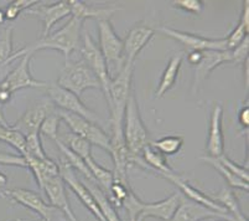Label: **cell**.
<instances>
[{
    "mask_svg": "<svg viewBox=\"0 0 249 221\" xmlns=\"http://www.w3.org/2000/svg\"><path fill=\"white\" fill-rule=\"evenodd\" d=\"M216 221H226V220H222V219H217Z\"/></svg>",
    "mask_w": 249,
    "mask_h": 221,
    "instance_id": "7dc6e473",
    "label": "cell"
},
{
    "mask_svg": "<svg viewBox=\"0 0 249 221\" xmlns=\"http://www.w3.org/2000/svg\"><path fill=\"white\" fill-rule=\"evenodd\" d=\"M182 198L180 194L170 195L166 199L160 200L156 202H144L140 204V215L144 218H155L162 221H169L173 218L175 211L178 210V205L182 201Z\"/></svg>",
    "mask_w": 249,
    "mask_h": 221,
    "instance_id": "ac0fdd59",
    "label": "cell"
},
{
    "mask_svg": "<svg viewBox=\"0 0 249 221\" xmlns=\"http://www.w3.org/2000/svg\"><path fill=\"white\" fill-rule=\"evenodd\" d=\"M0 195L22 205L25 208L30 209L31 211L40 216L41 221H66V216L62 211L47 204L42 199L41 195L33 190L21 188L4 189L1 190Z\"/></svg>",
    "mask_w": 249,
    "mask_h": 221,
    "instance_id": "8992f818",
    "label": "cell"
},
{
    "mask_svg": "<svg viewBox=\"0 0 249 221\" xmlns=\"http://www.w3.org/2000/svg\"><path fill=\"white\" fill-rule=\"evenodd\" d=\"M173 4L176 9H180L185 13L194 14V15H200L205 6L201 0H175Z\"/></svg>",
    "mask_w": 249,
    "mask_h": 221,
    "instance_id": "f35d334b",
    "label": "cell"
},
{
    "mask_svg": "<svg viewBox=\"0 0 249 221\" xmlns=\"http://www.w3.org/2000/svg\"><path fill=\"white\" fill-rule=\"evenodd\" d=\"M82 24L83 20L71 17L69 22L65 26L61 27L60 30L55 31L53 34H49V35L45 36V38H41L38 41L34 42V44L22 47L19 51L13 54V56L9 59L8 65L10 62H13V61L18 60V59H21L25 55H33L37 50L45 49L56 50V51L62 52L65 55V59H66L67 62L70 59V55L78 49Z\"/></svg>",
    "mask_w": 249,
    "mask_h": 221,
    "instance_id": "6da1fadb",
    "label": "cell"
},
{
    "mask_svg": "<svg viewBox=\"0 0 249 221\" xmlns=\"http://www.w3.org/2000/svg\"><path fill=\"white\" fill-rule=\"evenodd\" d=\"M46 90L50 100L58 109L81 116V117L86 118L90 122L98 123V117H97L96 113L90 108H88L78 96L60 87L58 85H47Z\"/></svg>",
    "mask_w": 249,
    "mask_h": 221,
    "instance_id": "9c48e42d",
    "label": "cell"
},
{
    "mask_svg": "<svg viewBox=\"0 0 249 221\" xmlns=\"http://www.w3.org/2000/svg\"><path fill=\"white\" fill-rule=\"evenodd\" d=\"M134 66L133 63L124 62L115 77L110 80L108 96L106 99L110 111V120L123 121L126 102L133 91L132 79Z\"/></svg>",
    "mask_w": 249,
    "mask_h": 221,
    "instance_id": "3957f363",
    "label": "cell"
},
{
    "mask_svg": "<svg viewBox=\"0 0 249 221\" xmlns=\"http://www.w3.org/2000/svg\"><path fill=\"white\" fill-rule=\"evenodd\" d=\"M58 168H60V175L63 179V181H65V184L71 188V190L77 195V198L81 200V202L85 205L90 213L93 214L97 220L106 221V219L102 215L101 210H99L98 205H97L92 193H90L89 189L87 188V185L81 181L80 178L77 177L76 172L63 159L58 164Z\"/></svg>",
    "mask_w": 249,
    "mask_h": 221,
    "instance_id": "4fadbf2b",
    "label": "cell"
},
{
    "mask_svg": "<svg viewBox=\"0 0 249 221\" xmlns=\"http://www.w3.org/2000/svg\"><path fill=\"white\" fill-rule=\"evenodd\" d=\"M85 161L86 164H87L90 174L93 177L94 181L98 184L99 188H101L106 194H109L110 186H112L113 181H114L112 170L106 169V168H103L102 165H99V164L94 161L93 157H89V158L86 159Z\"/></svg>",
    "mask_w": 249,
    "mask_h": 221,
    "instance_id": "4316f807",
    "label": "cell"
},
{
    "mask_svg": "<svg viewBox=\"0 0 249 221\" xmlns=\"http://www.w3.org/2000/svg\"><path fill=\"white\" fill-rule=\"evenodd\" d=\"M0 164L3 165H13V167L28 168L30 165V156L28 154H8L0 153Z\"/></svg>",
    "mask_w": 249,
    "mask_h": 221,
    "instance_id": "8d00e7d4",
    "label": "cell"
},
{
    "mask_svg": "<svg viewBox=\"0 0 249 221\" xmlns=\"http://www.w3.org/2000/svg\"><path fill=\"white\" fill-rule=\"evenodd\" d=\"M30 15L37 17L38 19H41L44 22V33H42V38L47 36L53 27V25L57 21L62 20L63 18L71 15V10H70L69 0H61V1H56L53 4H36L33 8L29 10Z\"/></svg>",
    "mask_w": 249,
    "mask_h": 221,
    "instance_id": "5bb4252c",
    "label": "cell"
},
{
    "mask_svg": "<svg viewBox=\"0 0 249 221\" xmlns=\"http://www.w3.org/2000/svg\"><path fill=\"white\" fill-rule=\"evenodd\" d=\"M86 185L89 189V191L93 195L94 200H96L97 205H98L99 210H101L102 215L106 219V221H122L119 215L117 213V209L113 206V204L110 202L109 197H108L103 190L98 186V184L96 181H86Z\"/></svg>",
    "mask_w": 249,
    "mask_h": 221,
    "instance_id": "cb8c5ba5",
    "label": "cell"
},
{
    "mask_svg": "<svg viewBox=\"0 0 249 221\" xmlns=\"http://www.w3.org/2000/svg\"><path fill=\"white\" fill-rule=\"evenodd\" d=\"M49 113L50 107L47 104H38V106L31 107L17 122L10 124V127L15 131L20 132L24 137L33 133H40V127Z\"/></svg>",
    "mask_w": 249,
    "mask_h": 221,
    "instance_id": "d6986e66",
    "label": "cell"
},
{
    "mask_svg": "<svg viewBox=\"0 0 249 221\" xmlns=\"http://www.w3.org/2000/svg\"><path fill=\"white\" fill-rule=\"evenodd\" d=\"M238 122L243 128H248L249 127V106L246 104L241 108L238 112Z\"/></svg>",
    "mask_w": 249,
    "mask_h": 221,
    "instance_id": "60d3db41",
    "label": "cell"
},
{
    "mask_svg": "<svg viewBox=\"0 0 249 221\" xmlns=\"http://www.w3.org/2000/svg\"><path fill=\"white\" fill-rule=\"evenodd\" d=\"M61 118L56 112H50L40 127V133L51 138L53 142L58 140V127H60Z\"/></svg>",
    "mask_w": 249,
    "mask_h": 221,
    "instance_id": "836d02e7",
    "label": "cell"
},
{
    "mask_svg": "<svg viewBox=\"0 0 249 221\" xmlns=\"http://www.w3.org/2000/svg\"><path fill=\"white\" fill-rule=\"evenodd\" d=\"M14 221H26V220H14Z\"/></svg>",
    "mask_w": 249,
    "mask_h": 221,
    "instance_id": "c3c4849f",
    "label": "cell"
},
{
    "mask_svg": "<svg viewBox=\"0 0 249 221\" xmlns=\"http://www.w3.org/2000/svg\"><path fill=\"white\" fill-rule=\"evenodd\" d=\"M162 178H165V179H167V181H171L173 184H175V185L180 189L181 193H182V194L185 195V197H186L190 201L196 202V204L201 205V206H205V208H207V209H210V210L214 211V213L219 214V215L223 218V220L233 221L232 219H231V216L228 215L227 210H226V209L223 208L221 204H218L217 201H214V200L212 199L210 195L205 194V193H202L201 190H198L197 188L192 186L189 181H185V179H183L181 175H178L176 172L162 175Z\"/></svg>",
    "mask_w": 249,
    "mask_h": 221,
    "instance_id": "7c38bea8",
    "label": "cell"
},
{
    "mask_svg": "<svg viewBox=\"0 0 249 221\" xmlns=\"http://www.w3.org/2000/svg\"><path fill=\"white\" fill-rule=\"evenodd\" d=\"M248 27L243 24L242 21H238L237 26H235L234 30L230 34V35L226 38V41H227V49L233 50L241 44L242 41L246 38H248Z\"/></svg>",
    "mask_w": 249,
    "mask_h": 221,
    "instance_id": "d590c367",
    "label": "cell"
},
{
    "mask_svg": "<svg viewBox=\"0 0 249 221\" xmlns=\"http://www.w3.org/2000/svg\"><path fill=\"white\" fill-rule=\"evenodd\" d=\"M232 62L231 51H205L202 55L200 62L196 65L195 68V79H194V92L198 88V86L210 76L214 68L221 66L222 63Z\"/></svg>",
    "mask_w": 249,
    "mask_h": 221,
    "instance_id": "e0dca14e",
    "label": "cell"
},
{
    "mask_svg": "<svg viewBox=\"0 0 249 221\" xmlns=\"http://www.w3.org/2000/svg\"><path fill=\"white\" fill-rule=\"evenodd\" d=\"M201 161H205V163H207V164H210L211 167H213L214 169H216L217 172H218L219 174L223 177V179L227 181V184L231 186V188L241 189V190H244V191L249 190L248 181H243V179H241V178L237 177L235 174L231 173L230 170L227 169V168H225L221 163H219L218 159H217V158H213V157L207 156V157H201Z\"/></svg>",
    "mask_w": 249,
    "mask_h": 221,
    "instance_id": "83f0119b",
    "label": "cell"
},
{
    "mask_svg": "<svg viewBox=\"0 0 249 221\" xmlns=\"http://www.w3.org/2000/svg\"><path fill=\"white\" fill-rule=\"evenodd\" d=\"M63 144L66 145L71 152H73L76 156L80 157L81 159L86 161L89 157H92V145L87 142L86 140L81 138V137L76 136L73 133H69L63 137V140H60Z\"/></svg>",
    "mask_w": 249,
    "mask_h": 221,
    "instance_id": "f1b7e54d",
    "label": "cell"
},
{
    "mask_svg": "<svg viewBox=\"0 0 249 221\" xmlns=\"http://www.w3.org/2000/svg\"><path fill=\"white\" fill-rule=\"evenodd\" d=\"M63 214H65V216H66L67 221H78V219L76 218V215H74L71 208L67 209L66 211H63Z\"/></svg>",
    "mask_w": 249,
    "mask_h": 221,
    "instance_id": "ee69618b",
    "label": "cell"
},
{
    "mask_svg": "<svg viewBox=\"0 0 249 221\" xmlns=\"http://www.w3.org/2000/svg\"><path fill=\"white\" fill-rule=\"evenodd\" d=\"M57 85L81 97L88 88H101L98 79L83 60L65 63L58 76Z\"/></svg>",
    "mask_w": 249,
    "mask_h": 221,
    "instance_id": "5b68a950",
    "label": "cell"
},
{
    "mask_svg": "<svg viewBox=\"0 0 249 221\" xmlns=\"http://www.w3.org/2000/svg\"><path fill=\"white\" fill-rule=\"evenodd\" d=\"M40 1L37 0H15V1H11L6 9L4 10V14H5V19L6 20H14L17 19L20 15V13H22L26 9L33 8L34 5L38 4Z\"/></svg>",
    "mask_w": 249,
    "mask_h": 221,
    "instance_id": "e575fe53",
    "label": "cell"
},
{
    "mask_svg": "<svg viewBox=\"0 0 249 221\" xmlns=\"http://www.w3.org/2000/svg\"><path fill=\"white\" fill-rule=\"evenodd\" d=\"M207 219H222L219 214L210 210V209L201 206L192 201H185L182 200L178 205V210L175 211L174 216L169 221H203Z\"/></svg>",
    "mask_w": 249,
    "mask_h": 221,
    "instance_id": "44dd1931",
    "label": "cell"
},
{
    "mask_svg": "<svg viewBox=\"0 0 249 221\" xmlns=\"http://www.w3.org/2000/svg\"><path fill=\"white\" fill-rule=\"evenodd\" d=\"M6 184H8V177L0 172V188H1V186H5Z\"/></svg>",
    "mask_w": 249,
    "mask_h": 221,
    "instance_id": "f6af8a7d",
    "label": "cell"
},
{
    "mask_svg": "<svg viewBox=\"0 0 249 221\" xmlns=\"http://www.w3.org/2000/svg\"><path fill=\"white\" fill-rule=\"evenodd\" d=\"M69 5L72 17L80 20L96 19L98 21L109 20L113 14L119 10V8L117 6L89 5V4H86L85 1H80V0H69Z\"/></svg>",
    "mask_w": 249,
    "mask_h": 221,
    "instance_id": "ffe728a7",
    "label": "cell"
},
{
    "mask_svg": "<svg viewBox=\"0 0 249 221\" xmlns=\"http://www.w3.org/2000/svg\"><path fill=\"white\" fill-rule=\"evenodd\" d=\"M56 113H57L61 120L65 121V123L67 124V127H70L72 133L86 140L90 145H97V147L107 150L109 153V136L97 123L90 122V121L86 120L81 116L61 111V109H57Z\"/></svg>",
    "mask_w": 249,
    "mask_h": 221,
    "instance_id": "52a82bcc",
    "label": "cell"
},
{
    "mask_svg": "<svg viewBox=\"0 0 249 221\" xmlns=\"http://www.w3.org/2000/svg\"><path fill=\"white\" fill-rule=\"evenodd\" d=\"M0 142L11 145L19 152V154L25 153V137L20 132L11 128L6 122H0Z\"/></svg>",
    "mask_w": 249,
    "mask_h": 221,
    "instance_id": "f546056e",
    "label": "cell"
},
{
    "mask_svg": "<svg viewBox=\"0 0 249 221\" xmlns=\"http://www.w3.org/2000/svg\"><path fill=\"white\" fill-rule=\"evenodd\" d=\"M36 159H46L47 156L42 147L40 133H33L25 137V153Z\"/></svg>",
    "mask_w": 249,
    "mask_h": 221,
    "instance_id": "d6a6232c",
    "label": "cell"
},
{
    "mask_svg": "<svg viewBox=\"0 0 249 221\" xmlns=\"http://www.w3.org/2000/svg\"><path fill=\"white\" fill-rule=\"evenodd\" d=\"M155 30L146 25L138 24L129 30L124 44V62L135 65L138 55L140 54L144 47L149 44V41L153 39Z\"/></svg>",
    "mask_w": 249,
    "mask_h": 221,
    "instance_id": "9a60e30c",
    "label": "cell"
},
{
    "mask_svg": "<svg viewBox=\"0 0 249 221\" xmlns=\"http://www.w3.org/2000/svg\"><path fill=\"white\" fill-rule=\"evenodd\" d=\"M123 134L128 148L130 163L139 164L142 149L149 144L148 129L142 122L139 112L137 97L132 91L125 106L123 118Z\"/></svg>",
    "mask_w": 249,
    "mask_h": 221,
    "instance_id": "7a4b0ae2",
    "label": "cell"
},
{
    "mask_svg": "<svg viewBox=\"0 0 249 221\" xmlns=\"http://www.w3.org/2000/svg\"><path fill=\"white\" fill-rule=\"evenodd\" d=\"M183 60V54L178 52L175 54L173 58L170 59L167 66L165 67V71L162 74L161 79H160L159 86L156 88L155 97L156 99H161L165 93H167V91H170L171 88L175 86L176 80H178V71H180L181 63Z\"/></svg>",
    "mask_w": 249,
    "mask_h": 221,
    "instance_id": "603a6c76",
    "label": "cell"
},
{
    "mask_svg": "<svg viewBox=\"0 0 249 221\" xmlns=\"http://www.w3.org/2000/svg\"><path fill=\"white\" fill-rule=\"evenodd\" d=\"M154 149L159 150L160 153L167 156H175L181 150L183 145V137L181 136H166L161 140L150 143Z\"/></svg>",
    "mask_w": 249,
    "mask_h": 221,
    "instance_id": "4dcf8cb0",
    "label": "cell"
},
{
    "mask_svg": "<svg viewBox=\"0 0 249 221\" xmlns=\"http://www.w3.org/2000/svg\"><path fill=\"white\" fill-rule=\"evenodd\" d=\"M202 55H203V52H198V51L190 52L187 60H189V62L191 63V65L196 66L198 62H200L201 59H202Z\"/></svg>",
    "mask_w": 249,
    "mask_h": 221,
    "instance_id": "7bdbcfd3",
    "label": "cell"
},
{
    "mask_svg": "<svg viewBox=\"0 0 249 221\" xmlns=\"http://www.w3.org/2000/svg\"><path fill=\"white\" fill-rule=\"evenodd\" d=\"M99 33V50L107 62L108 70L110 65H115L118 71L124 63V44L114 27L110 24V20H101L98 21Z\"/></svg>",
    "mask_w": 249,
    "mask_h": 221,
    "instance_id": "ba28073f",
    "label": "cell"
},
{
    "mask_svg": "<svg viewBox=\"0 0 249 221\" xmlns=\"http://www.w3.org/2000/svg\"><path fill=\"white\" fill-rule=\"evenodd\" d=\"M239 21L243 22V24L249 29V1L248 0H244L243 1V9H242V15Z\"/></svg>",
    "mask_w": 249,
    "mask_h": 221,
    "instance_id": "b9f144b4",
    "label": "cell"
},
{
    "mask_svg": "<svg viewBox=\"0 0 249 221\" xmlns=\"http://www.w3.org/2000/svg\"><path fill=\"white\" fill-rule=\"evenodd\" d=\"M31 55H25L19 59V62L0 82V103H8L11 95L22 88H46L49 83L37 81L30 72Z\"/></svg>",
    "mask_w": 249,
    "mask_h": 221,
    "instance_id": "277c9868",
    "label": "cell"
},
{
    "mask_svg": "<svg viewBox=\"0 0 249 221\" xmlns=\"http://www.w3.org/2000/svg\"><path fill=\"white\" fill-rule=\"evenodd\" d=\"M81 52H82L83 56L82 60L87 63L88 67L96 75L99 83H101L102 91H103L104 96L107 99L108 87H109L112 77H110L107 62L104 60L101 50H99V47L97 46L96 42L92 40V38L88 34H86L85 38H83V46L81 49Z\"/></svg>",
    "mask_w": 249,
    "mask_h": 221,
    "instance_id": "8fae6325",
    "label": "cell"
},
{
    "mask_svg": "<svg viewBox=\"0 0 249 221\" xmlns=\"http://www.w3.org/2000/svg\"><path fill=\"white\" fill-rule=\"evenodd\" d=\"M210 197L227 210L228 215L231 216L233 221H248V219L244 216L243 211L239 206L238 199L231 189H222L217 195H210Z\"/></svg>",
    "mask_w": 249,
    "mask_h": 221,
    "instance_id": "d4e9b609",
    "label": "cell"
},
{
    "mask_svg": "<svg viewBox=\"0 0 249 221\" xmlns=\"http://www.w3.org/2000/svg\"><path fill=\"white\" fill-rule=\"evenodd\" d=\"M218 161L223 165L225 168H227L231 173L235 174L237 177H239L243 181H249V172H248V168L246 167H242V165H238L237 163H234L233 161H231L226 154H222L221 157H218Z\"/></svg>",
    "mask_w": 249,
    "mask_h": 221,
    "instance_id": "74e56055",
    "label": "cell"
},
{
    "mask_svg": "<svg viewBox=\"0 0 249 221\" xmlns=\"http://www.w3.org/2000/svg\"><path fill=\"white\" fill-rule=\"evenodd\" d=\"M13 54V26H8L0 33V68L8 65Z\"/></svg>",
    "mask_w": 249,
    "mask_h": 221,
    "instance_id": "1f68e13d",
    "label": "cell"
},
{
    "mask_svg": "<svg viewBox=\"0 0 249 221\" xmlns=\"http://www.w3.org/2000/svg\"><path fill=\"white\" fill-rule=\"evenodd\" d=\"M158 30L164 35L178 41L180 44L190 50L191 52L198 51H227V41L226 39H207L200 35H195L191 33H185V31L176 30L171 27L161 26Z\"/></svg>",
    "mask_w": 249,
    "mask_h": 221,
    "instance_id": "30bf717a",
    "label": "cell"
},
{
    "mask_svg": "<svg viewBox=\"0 0 249 221\" xmlns=\"http://www.w3.org/2000/svg\"><path fill=\"white\" fill-rule=\"evenodd\" d=\"M5 14H4V10H0V25L5 22Z\"/></svg>",
    "mask_w": 249,
    "mask_h": 221,
    "instance_id": "bcb514c9",
    "label": "cell"
},
{
    "mask_svg": "<svg viewBox=\"0 0 249 221\" xmlns=\"http://www.w3.org/2000/svg\"><path fill=\"white\" fill-rule=\"evenodd\" d=\"M42 191H45L49 198V204L53 208L58 209L60 211H66L70 209L69 197H67L66 184L61 178V175H56L50 179H47L42 186Z\"/></svg>",
    "mask_w": 249,
    "mask_h": 221,
    "instance_id": "7402d4cb",
    "label": "cell"
},
{
    "mask_svg": "<svg viewBox=\"0 0 249 221\" xmlns=\"http://www.w3.org/2000/svg\"><path fill=\"white\" fill-rule=\"evenodd\" d=\"M222 118H223V107L221 103L214 104L210 120V129L206 149L208 156L218 158L225 154V136L222 131Z\"/></svg>",
    "mask_w": 249,
    "mask_h": 221,
    "instance_id": "2e32d148",
    "label": "cell"
},
{
    "mask_svg": "<svg viewBox=\"0 0 249 221\" xmlns=\"http://www.w3.org/2000/svg\"><path fill=\"white\" fill-rule=\"evenodd\" d=\"M140 159L144 161V163L146 164L151 169L155 170L160 177L165 174H169V173H173L174 169L169 165V161H167V158L161 154L159 150L154 149L150 144L146 145L142 152V156H140Z\"/></svg>",
    "mask_w": 249,
    "mask_h": 221,
    "instance_id": "484cf974",
    "label": "cell"
},
{
    "mask_svg": "<svg viewBox=\"0 0 249 221\" xmlns=\"http://www.w3.org/2000/svg\"><path fill=\"white\" fill-rule=\"evenodd\" d=\"M248 50H249V39L246 38L235 49L231 50V56H232V62L241 63L243 65L246 61H248Z\"/></svg>",
    "mask_w": 249,
    "mask_h": 221,
    "instance_id": "ab89813d",
    "label": "cell"
}]
</instances>
